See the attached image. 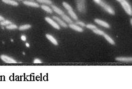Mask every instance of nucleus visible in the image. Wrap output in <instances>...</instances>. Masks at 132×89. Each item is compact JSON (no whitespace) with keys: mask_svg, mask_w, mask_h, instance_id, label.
Returning <instances> with one entry per match:
<instances>
[{"mask_svg":"<svg viewBox=\"0 0 132 89\" xmlns=\"http://www.w3.org/2000/svg\"><path fill=\"white\" fill-rule=\"evenodd\" d=\"M31 25L30 24H24L22 25H20V27H18V29L20 31H25V30H27L28 29H30L31 28Z\"/></svg>","mask_w":132,"mask_h":89,"instance_id":"a211bd4d","label":"nucleus"},{"mask_svg":"<svg viewBox=\"0 0 132 89\" xmlns=\"http://www.w3.org/2000/svg\"><path fill=\"white\" fill-rule=\"evenodd\" d=\"M94 1L95 2V3H97V5H99V3L101 1V0H94Z\"/></svg>","mask_w":132,"mask_h":89,"instance_id":"bb28decb","label":"nucleus"},{"mask_svg":"<svg viewBox=\"0 0 132 89\" xmlns=\"http://www.w3.org/2000/svg\"><path fill=\"white\" fill-rule=\"evenodd\" d=\"M52 19H53L55 22H57V23L60 26H61V27H63V28H66L68 27V25H67L65 22H64L63 20L60 19L58 17L56 16V15H53V16H52Z\"/></svg>","mask_w":132,"mask_h":89,"instance_id":"0eeeda50","label":"nucleus"},{"mask_svg":"<svg viewBox=\"0 0 132 89\" xmlns=\"http://www.w3.org/2000/svg\"><path fill=\"white\" fill-rule=\"evenodd\" d=\"M18 26L17 25H15V24L14 23H10L9 24V25H8L6 26L5 27V28H6V29H7V30H16V29H17L18 28Z\"/></svg>","mask_w":132,"mask_h":89,"instance_id":"aec40b11","label":"nucleus"},{"mask_svg":"<svg viewBox=\"0 0 132 89\" xmlns=\"http://www.w3.org/2000/svg\"><path fill=\"white\" fill-rule=\"evenodd\" d=\"M20 38H21V39L23 41H27V37H26L25 35L21 36Z\"/></svg>","mask_w":132,"mask_h":89,"instance_id":"a878e982","label":"nucleus"},{"mask_svg":"<svg viewBox=\"0 0 132 89\" xmlns=\"http://www.w3.org/2000/svg\"><path fill=\"white\" fill-rule=\"evenodd\" d=\"M103 37L105 38L106 40L111 45H113V46H114V45H116V42L114 41V40L113 39V38H112L111 36H110L109 35H108V34H106V33H105V34H104V36H103Z\"/></svg>","mask_w":132,"mask_h":89,"instance_id":"4468645a","label":"nucleus"},{"mask_svg":"<svg viewBox=\"0 0 132 89\" xmlns=\"http://www.w3.org/2000/svg\"><path fill=\"white\" fill-rule=\"evenodd\" d=\"M23 4L27 6H30L32 8H40V5L38 3L33 1H29V0H24L22 1Z\"/></svg>","mask_w":132,"mask_h":89,"instance_id":"423d86ee","label":"nucleus"},{"mask_svg":"<svg viewBox=\"0 0 132 89\" xmlns=\"http://www.w3.org/2000/svg\"><path fill=\"white\" fill-rule=\"evenodd\" d=\"M33 63H34V64H40L42 63V61L40 59H39V58H35V59L34 60V61H33Z\"/></svg>","mask_w":132,"mask_h":89,"instance_id":"393cba45","label":"nucleus"},{"mask_svg":"<svg viewBox=\"0 0 132 89\" xmlns=\"http://www.w3.org/2000/svg\"><path fill=\"white\" fill-rule=\"evenodd\" d=\"M130 25H132V19H130Z\"/></svg>","mask_w":132,"mask_h":89,"instance_id":"c756f323","label":"nucleus"},{"mask_svg":"<svg viewBox=\"0 0 132 89\" xmlns=\"http://www.w3.org/2000/svg\"><path fill=\"white\" fill-rule=\"evenodd\" d=\"M51 8H52V9L53 10V11H54L55 13H57V14H58V15H61L65 14V12H64L61 9H60V8H59L58 7H57V6H55V5H51Z\"/></svg>","mask_w":132,"mask_h":89,"instance_id":"f8f14e48","label":"nucleus"},{"mask_svg":"<svg viewBox=\"0 0 132 89\" xmlns=\"http://www.w3.org/2000/svg\"><path fill=\"white\" fill-rule=\"evenodd\" d=\"M46 37H47V39L48 40H49V41L51 42L54 46H57L58 45V41H57V40L56 39L53 37L52 35H51V34H46Z\"/></svg>","mask_w":132,"mask_h":89,"instance_id":"9b49d317","label":"nucleus"},{"mask_svg":"<svg viewBox=\"0 0 132 89\" xmlns=\"http://www.w3.org/2000/svg\"><path fill=\"white\" fill-rule=\"evenodd\" d=\"M92 31L94 32V33H95L96 34H98V35H100V36H104V34H105V33H104V31H102V30H99V29H98V28H96V29H95V30H92Z\"/></svg>","mask_w":132,"mask_h":89,"instance_id":"412c9836","label":"nucleus"},{"mask_svg":"<svg viewBox=\"0 0 132 89\" xmlns=\"http://www.w3.org/2000/svg\"><path fill=\"white\" fill-rule=\"evenodd\" d=\"M60 16L61 17V18H62V19L63 20L64 22H65L68 23L69 24L73 23V20H71V18H70L68 15H66L65 14H63V15H60Z\"/></svg>","mask_w":132,"mask_h":89,"instance_id":"dca6fc26","label":"nucleus"},{"mask_svg":"<svg viewBox=\"0 0 132 89\" xmlns=\"http://www.w3.org/2000/svg\"><path fill=\"white\" fill-rule=\"evenodd\" d=\"M37 3H41L43 5H53V2L52 0H36Z\"/></svg>","mask_w":132,"mask_h":89,"instance_id":"6ab92c4d","label":"nucleus"},{"mask_svg":"<svg viewBox=\"0 0 132 89\" xmlns=\"http://www.w3.org/2000/svg\"><path fill=\"white\" fill-rule=\"evenodd\" d=\"M30 1H33V0H30Z\"/></svg>","mask_w":132,"mask_h":89,"instance_id":"473e14b6","label":"nucleus"},{"mask_svg":"<svg viewBox=\"0 0 132 89\" xmlns=\"http://www.w3.org/2000/svg\"><path fill=\"white\" fill-rule=\"evenodd\" d=\"M75 24H76L77 25L80 26V27H85V25H86V24L84 22H82V21L80 20H77L76 21Z\"/></svg>","mask_w":132,"mask_h":89,"instance_id":"b1692460","label":"nucleus"},{"mask_svg":"<svg viewBox=\"0 0 132 89\" xmlns=\"http://www.w3.org/2000/svg\"><path fill=\"white\" fill-rule=\"evenodd\" d=\"M4 20H5V17H4L2 16V15H0V22H1V21Z\"/></svg>","mask_w":132,"mask_h":89,"instance_id":"cd10ccee","label":"nucleus"},{"mask_svg":"<svg viewBox=\"0 0 132 89\" xmlns=\"http://www.w3.org/2000/svg\"><path fill=\"white\" fill-rule=\"evenodd\" d=\"M0 58L1 59L2 61H3L6 63L15 64L17 63L15 59H14L13 58L8 56V55H5V54H2V55H0Z\"/></svg>","mask_w":132,"mask_h":89,"instance_id":"20e7f679","label":"nucleus"},{"mask_svg":"<svg viewBox=\"0 0 132 89\" xmlns=\"http://www.w3.org/2000/svg\"><path fill=\"white\" fill-rule=\"evenodd\" d=\"M68 27L69 28H70L71 29H72V30H74V31H77V32H79V33H82V32H84L83 28H82V27H80V26L77 25L76 24L74 23L69 24Z\"/></svg>","mask_w":132,"mask_h":89,"instance_id":"1a4fd4ad","label":"nucleus"},{"mask_svg":"<svg viewBox=\"0 0 132 89\" xmlns=\"http://www.w3.org/2000/svg\"><path fill=\"white\" fill-rule=\"evenodd\" d=\"M116 60L121 62H132V57H125V56H117L116 57Z\"/></svg>","mask_w":132,"mask_h":89,"instance_id":"9d476101","label":"nucleus"},{"mask_svg":"<svg viewBox=\"0 0 132 89\" xmlns=\"http://www.w3.org/2000/svg\"><path fill=\"white\" fill-rule=\"evenodd\" d=\"M99 5L103 9L105 10L106 12H107L108 13L111 14V15H115V14H116V12H115V10H114V9L112 8L111 6H110L108 3H106L105 1H104L103 0H101V1H100V3H99V5Z\"/></svg>","mask_w":132,"mask_h":89,"instance_id":"f257e3e1","label":"nucleus"},{"mask_svg":"<svg viewBox=\"0 0 132 89\" xmlns=\"http://www.w3.org/2000/svg\"><path fill=\"white\" fill-rule=\"evenodd\" d=\"M67 11H68V12L69 15H70V17H71L73 20H74L76 21L78 20V17H77V15H76V14L74 12L73 9H70V10H67Z\"/></svg>","mask_w":132,"mask_h":89,"instance_id":"f3484780","label":"nucleus"},{"mask_svg":"<svg viewBox=\"0 0 132 89\" xmlns=\"http://www.w3.org/2000/svg\"><path fill=\"white\" fill-rule=\"evenodd\" d=\"M121 6L125 10V12L128 15H129L130 16L132 15V8L131 5H130V3L127 1V0H122L120 2Z\"/></svg>","mask_w":132,"mask_h":89,"instance_id":"f03ea898","label":"nucleus"},{"mask_svg":"<svg viewBox=\"0 0 132 89\" xmlns=\"http://www.w3.org/2000/svg\"><path fill=\"white\" fill-rule=\"evenodd\" d=\"M1 1L2 2H3L6 5H11V6H15V7H17L19 5V3L17 2L16 1H14V0H1Z\"/></svg>","mask_w":132,"mask_h":89,"instance_id":"ddd939ff","label":"nucleus"},{"mask_svg":"<svg viewBox=\"0 0 132 89\" xmlns=\"http://www.w3.org/2000/svg\"><path fill=\"white\" fill-rule=\"evenodd\" d=\"M25 45H26V46H27V47H30V44H29L28 42H27V43L25 44Z\"/></svg>","mask_w":132,"mask_h":89,"instance_id":"c85d7f7f","label":"nucleus"},{"mask_svg":"<svg viewBox=\"0 0 132 89\" xmlns=\"http://www.w3.org/2000/svg\"><path fill=\"white\" fill-rule=\"evenodd\" d=\"M94 22L98 25L102 26V27H104L106 28H111V25L108 23H107L105 21H103L101 19H94Z\"/></svg>","mask_w":132,"mask_h":89,"instance_id":"6e6552de","label":"nucleus"},{"mask_svg":"<svg viewBox=\"0 0 132 89\" xmlns=\"http://www.w3.org/2000/svg\"><path fill=\"white\" fill-rule=\"evenodd\" d=\"M40 8H41L42 10H44V11H46V12H47L49 14H52L53 13V10L52 9V8H50L49 6H47V5H41L40 6Z\"/></svg>","mask_w":132,"mask_h":89,"instance_id":"2eb2a0df","label":"nucleus"},{"mask_svg":"<svg viewBox=\"0 0 132 89\" xmlns=\"http://www.w3.org/2000/svg\"><path fill=\"white\" fill-rule=\"evenodd\" d=\"M44 19L49 25H51L52 26V27H53L55 29H56V30H60V26L53 19L49 17H46Z\"/></svg>","mask_w":132,"mask_h":89,"instance_id":"39448f33","label":"nucleus"},{"mask_svg":"<svg viewBox=\"0 0 132 89\" xmlns=\"http://www.w3.org/2000/svg\"><path fill=\"white\" fill-rule=\"evenodd\" d=\"M17 1H23L24 0H17Z\"/></svg>","mask_w":132,"mask_h":89,"instance_id":"2f4dec72","label":"nucleus"},{"mask_svg":"<svg viewBox=\"0 0 132 89\" xmlns=\"http://www.w3.org/2000/svg\"><path fill=\"white\" fill-rule=\"evenodd\" d=\"M85 27L88 29H90L91 30H95L96 28H97V27L95 25H93V24H91V23H89V24H86V25H85Z\"/></svg>","mask_w":132,"mask_h":89,"instance_id":"5701e85b","label":"nucleus"},{"mask_svg":"<svg viewBox=\"0 0 132 89\" xmlns=\"http://www.w3.org/2000/svg\"><path fill=\"white\" fill-rule=\"evenodd\" d=\"M77 9L79 12L84 14L86 12V6L85 0H76Z\"/></svg>","mask_w":132,"mask_h":89,"instance_id":"7ed1b4c3","label":"nucleus"},{"mask_svg":"<svg viewBox=\"0 0 132 89\" xmlns=\"http://www.w3.org/2000/svg\"><path fill=\"white\" fill-rule=\"evenodd\" d=\"M116 1H117L119 2V3H120V2L121 1H122V0H116Z\"/></svg>","mask_w":132,"mask_h":89,"instance_id":"7c9ffc66","label":"nucleus"},{"mask_svg":"<svg viewBox=\"0 0 132 89\" xmlns=\"http://www.w3.org/2000/svg\"><path fill=\"white\" fill-rule=\"evenodd\" d=\"M10 23H12V22L9 20H4L0 22V25L1 26H5V27L8 25Z\"/></svg>","mask_w":132,"mask_h":89,"instance_id":"4be33fe9","label":"nucleus"}]
</instances>
